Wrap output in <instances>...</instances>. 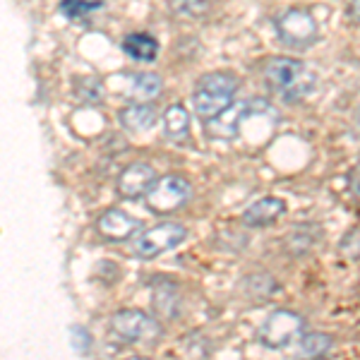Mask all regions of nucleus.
Segmentation results:
<instances>
[{"label": "nucleus", "mask_w": 360, "mask_h": 360, "mask_svg": "<svg viewBox=\"0 0 360 360\" xmlns=\"http://www.w3.org/2000/svg\"><path fill=\"white\" fill-rule=\"evenodd\" d=\"M262 77L271 91L283 98V101L293 103L303 98L315 89L317 72L307 63L298 60L291 56H274L264 63Z\"/></svg>", "instance_id": "obj_1"}, {"label": "nucleus", "mask_w": 360, "mask_h": 360, "mask_svg": "<svg viewBox=\"0 0 360 360\" xmlns=\"http://www.w3.org/2000/svg\"><path fill=\"white\" fill-rule=\"evenodd\" d=\"M238 91V77L231 72H207L197 79V86L193 91V108L197 118L214 120L221 115L226 108L233 103V96Z\"/></svg>", "instance_id": "obj_2"}, {"label": "nucleus", "mask_w": 360, "mask_h": 360, "mask_svg": "<svg viewBox=\"0 0 360 360\" xmlns=\"http://www.w3.org/2000/svg\"><path fill=\"white\" fill-rule=\"evenodd\" d=\"M276 37L291 49H310L319 39V22L307 8H288L276 17Z\"/></svg>", "instance_id": "obj_3"}, {"label": "nucleus", "mask_w": 360, "mask_h": 360, "mask_svg": "<svg viewBox=\"0 0 360 360\" xmlns=\"http://www.w3.org/2000/svg\"><path fill=\"white\" fill-rule=\"evenodd\" d=\"M185 238H188L185 226H180L176 221L156 224L152 229L144 231V233L132 243V252H135V257H139V259H156L159 255L178 248Z\"/></svg>", "instance_id": "obj_4"}, {"label": "nucleus", "mask_w": 360, "mask_h": 360, "mask_svg": "<svg viewBox=\"0 0 360 360\" xmlns=\"http://www.w3.org/2000/svg\"><path fill=\"white\" fill-rule=\"evenodd\" d=\"M111 329L127 344H149L161 334V324L142 310H118L111 317Z\"/></svg>", "instance_id": "obj_5"}, {"label": "nucleus", "mask_w": 360, "mask_h": 360, "mask_svg": "<svg viewBox=\"0 0 360 360\" xmlns=\"http://www.w3.org/2000/svg\"><path fill=\"white\" fill-rule=\"evenodd\" d=\"M305 322L298 312L293 310H274L271 315L259 324L257 336L266 348H283L295 341L303 332Z\"/></svg>", "instance_id": "obj_6"}, {"label": "nucleus", "mask_w": 360, "mask_h": 360, "mask_svg": "<svg viewBox=\"0 0 360 360\" xmlns=\"http://www.w3.org/2000/svg\"><path fill=\"white\" fill-rule=\"evenodd\" d=\"M193 197V188L183 176H164L156 180L152 193L147 195V207L156 214H171L185 207Z\"/></svg>", "instance_id": "obj_7"}, {"label": "nucleus", "mask_w": 360, "mask_h": 360, "mask_svg": "<svg viewBox=\"0 0 360 360\" xmlns=\"http://www.w3.org/2000/svg\"><path fill=\"white\" fill-rule=\"evenodd\" d=\"M156 171L144 161H135V164L125 166V171L118 176V193L125 200H142L152 193V188L156 185Z\"/></svg>", "instance_id": "obj_8"}, {"label": "nucleus", "mask_w": 360, "mask_h": 360, "mask_svg": "<svg viewBox=\"0 0 360 360\" xmlns=\"http://www.w3.org/2000/svg\"><path fill=\"white\" fill-rule=\"evenodd\" d=\"M96 229L106 240L123 243V240H130V238L142 229V224H139V219H135L132 214L123 212V209H106V212L98 217Z\"/></svg>", "instance_id": "obj_9"}, {"label": "nucleus", "mask_w": 360, "mask_h": 360, "mask_svg": "<svg viewBox=\"0 0 360 360\" xmlns=\"http://www.w3.org/2000/svg\"><path fill=\"white\" fill-rule=\"evenodd\" d=\"M257 101H240V103H231L229 108L217 115L214 120L207 123V132L212 137H236L240 132V123L248 118V113L255 108Z\"/></svg>", "instance_id": "obj_10"}, {"label": "nucleus", "mask_w": 360, "mask_h": 360, "mask_svg": "<svg viewBox=\"0 0 360 360\" xmlns=\"http://www.w3.org/2000/svg\"><path fill=\"white\" fill-rule=\"evenodd\" d=\"M286 214V202L281 197H262L255 205H250L243 212L240 221L250 226V229H262V226H271L276 219H281Z\"/></svg>", "instance_id": "obj_11"}, {"label": "nucleus", "mask_w": 360, "mask_h": 360, "mask_svg": "<svg viewBox=\"0 0 360 360\" xmlns=\"http://www.w3.org/2000/svg\"><path fill=\"white\" fill-rule=\"evenodd\" d=\"M156 108L152 103H130V106L120 108L118 120L125 130L130 132H147L156 125Z\"/></svg>", "instance_id": "obj_12"}, {"label": "nucleus", "mask_w": 360, "mask_h": 360, "mask_svg": "<svg viewBox=\"0 0 360 360\" xmlns=\"http://www.w3.org/2000/svg\"><path fill=\"white\" fill-rule=\"evenodd\" d=\"M164 137L180 144L190 137V113L183 103H173L164 113Z\"/></svg>", "instance_id": "obj_13"}, {"label": "nucleus", "mask_w": 360, "mask_h": 360, "mask_svg": "<svg viewBox=\"0 0 360 360\" xmlns=\"http://www.w3.org/2000/svg\"><path fill=\"white\" fill-rule=\"evenodd\" d=\"M123 51L130 58H135V60L152 63L156 53H159V41L154 37H149V34L135 32V34H127L123 39Z\"/></svg>", "instance_id": "obj_14"}, {"label": "nucleus", "mask_w": 360, "mask_h": 360, "mask_svg": "<svg viewBox=\"0 0 360 360\" xmlns=\"http://www.w3.org/2000/svg\"><path fill=\"white\" fill-rule=\"evenodd\" d=\"M332 346H334V339L324 332L303 334L298 341V348H295V360H317V358H322L324 353H329Z\"/></svg>", "instance_id": "obj_15"}, {"label": "nucleus", "mask_w": 360, "mask_h": 360, "mask_svg": "<svg viewBox=\"0 0 360 360\" xmlns=\"http://www.w3.org/2000/svg\"><path fill=\"white\" fill-rule=\"evenodd\" d=\"M164 89V79L159 77L156 72H137L132 77V86H130V94L139 98L142 103H147L149 98H156Z\"/></svg>", "instance_id": "obj_16"}, {"label": "nucleus", "mask_w": 360, "mask_h": 360, "mask_svg": "<svg viewBox=\"0 0 360 360\" xmlns=\"http://www.w3.org/2000/svg\"><path fill=\"white\" fill-rule=\"evenodd\" d=\"M168 10H171L173 17L178 20H202V17L209 15L212 5L209 0H168Z\"/></svg>", "instance_id": "obj_17"}, {"label": "nucleus", "mask_w": 360, "mask_h": 360, "mask_svg": "<svg viewBox=\"0 0 360 360\" xmlns=\"http://www.w3.org/2000/svg\"><path fill=\"white\" fill-rule=\"evenodd\" d=\"M154 307H156V312H161V315H166V317H178V307H180L178 288L166 281L161 283V286H156Z\"/></svg>", "instance_id": "obj_18"}, {"label": "nucleus", "mask_w": 360, "mask_h": 360, "mask_svg": "<svg viewBox=\"0 0 360 360\" xmlns=\"http://www.w3.org/2000/svg\"><path fill=\"white\" fill-rule=\"evenodd\" d=\"M101 0H60V10L68 20H82L101 8Z\"/></svg>", "instance_id": "obj_19"}, {"label": "nucleus", "mask_w": 360, "mask_h": 360, "mask_svg": "<svg viewBox=\"0 0 360 360\" xmlns=\"http://www.w3.org/2000/svg\"><path fill=\"white\" fill-rule=\"evenodd\" d=\"M72 344H75V348H77L79 353H86V351H89V344H91L89 332L82 329V327H72Z\"/></svg>", "instance_id": "obj_20"}, {"label": "nucleus", "mask_w": 360, "mask_h": 360, "mask_svg": "<svg viewBox=\"0 0 360 360\" xmlns=\"http://www.w3.org/2000/svg\"><path fill=\"white\" fill-rule=\"evenodd\" d=\"M77 94L86 98V101H98V98H101V86H98V82H94V79H89V86L77 84Z\"/></svg>", "instance_id": "obj_21"}, {"label": "nucleus", "mask_w": 360, "mask_h": 360, "mask_svg": "<svg viewBox=\"0 0 360 360\" xmlns=\"http://www.w3.org/2000/svg\"><path fill=\"white\" fill-rule=\"evenodd\" d=\"M348 188H351V193L360 200V161L351 168V173H348Z\"/></svg>", "instance_id": "obj_22"}, {"label": "nucleus", "mask_w": 360, "mask_h": 360, "mask_svg": "<svg viewBox=\"0 0 360 360\" xmlns=\"http://www.w3.org/2000/svg\"><path fill=\"white\" fill-rule=\"evenodd\" d=\"M348 17H351L353 22H360V0H351V3H348Z\"/></svg>", "instance_id": "obj_23"}, {"label": "nucleus", "mask_w": 360, "mask_h": 360, "mask_svg": "<svg viewBox=\"0 0 360 360\" xmlns=\"http://www.w3.org/2000/svg\"><path fill=\"white\" fill-rule=\"evenodd\" d=\"M127 360H144V358H139V356H135V358H127Z\"/></svg>", "instance_id": "obj_24"}, {"label": "nucleus", "mask_w": 360, "mask_h": 360, "mask_svg": "<svg viewBox=\"0 0 360 360\" xmlns=\"http://www.w3.org/2000/svg\"><path fill=\"white\" fill-rule=\"evenodd\" d=\"M358 120H360V108H358Z\"/></svg>", "instance_id": "obj_25"}]
</instances>
